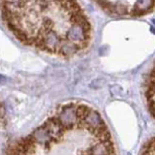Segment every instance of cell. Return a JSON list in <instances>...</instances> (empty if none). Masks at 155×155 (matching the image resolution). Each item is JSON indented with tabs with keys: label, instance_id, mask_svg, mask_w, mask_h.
Wrapping results in <instances>:
<instances>
[{
	"label": "cell",
	"instance_id": "1",
	"mask_svg": "<svg viewBox=\"0 0 155 155\" xmlns=\"http://www.w3.org/2000/svg\"><path fill=\"white\" fill-rule=\"evenodd\" d=\"M0 9L10 31L22 43L59 54L64 43L85 49L89 21L76 0H0Z\"/></svg>",
	"mask_w": 155,
	"mask_h": 155
},
{
	"label": "cell",
	"instance_id": "2",
	"mask_svg": "<svg viewBox=\"0 0 155 155\" xmlns=\"http://www.w3.org/2000/svg\"><path fill=\"white\" fill-rule=\"evenodd\" d=\"M76 110H77V104H68L64 106L59 112L56 118L60 124L65 128V130H69L72 129L74 126L78 125V119L77 114H76Z\"/></svg>",
	"mask_w": 155,
	"mask_h": 155
},
{
	"label": "cell",
	"instance_id": "3",
	"mask_svg": "<svg viewBox=\"0 0 155 155\" xmlns=\"http://www.w3.org/2000/svg\"><path fill=\"white\" fill-rule=\"evenodd\" d=\"M80 125H83L86 129L92 131V132H96L99 129L106 127L104 122L101 117V115L94 110H89V113L87 114Z\"/></svg>",
	"mask_w": 155,
	"mask_h": 155
},
{
	"label": "cell",
	"instance_id": "4",
	"mask_svg": "<svg viewBox=\"0 0 155 155\" xmlns=\"http://www.w3.org/2000/svg\"><path fill=\"white\" fill-rule=\"evenodd\" d=\"M44 127L48 130V132L52 136L54 141H57V140L62 138L64 131H65V128L60 124V122L58 121L56 117L47 120L45 124H44Z\"/></svg>",
	"mask_w": 155,
	"mask_h": 155
},
{
	"label": "cell",
	"instance_id": "5",
	"mask_svg": "<svg viewBox=\"0 0 155 155\" xmlns=\"http://www.w3.org/2000/svg\"><path fill=\"white\" fill-rule=\"evenodd\" d=\"M31 136L33 137V139L35 140V142H36L37 144L43 145V146H45V147H49V146L51 145V143L54 142L52 136L50 135L48 130H47L44 126L43 127L37 128Z\"/></svg>",
	"mask_w": 155,
	"mask_h": 155
},
{
	"label": "cell",
	"instance_id": "6",
	"mask_svg": "<svg viewBox=\"0 0 155 155\" xmlns=\"http://www.w3.org/2000/svg\"><path fill=\"white\" fill-rule=\"evenodd\" d=\"M86 155H116L115 151H110L107 149L104 143H98V144L92 145L88 149Z\"/></svg>",
	"mask_w": 155,
	"mask_h": 155
},
{
	"label": "cell",
	"instance_id": "7",
	"mask_svg": "<svg viewBox=\"0 0 155 155\" xmlns=\"http://www.w3.org/2000/svg\"><path fill=\"white\" fill-rule=\"evenodd\" d=\"M91 110L85 104H77V110H76V114H77V119H78V126H79L84 118L86 117L87 114L89 113V110Z\"/></svg>",
	"mask_w": 155,
	"mask_h": 155
},
{
	"label": "cell",
	"instance_id": "8",
	"mask_svg": "<svg viewBox=\"0 0 155 155\" xmlns=\"http://www.w3.org/2000/svg\"><path fill=\"white\" fill-rule=\"evenodd\" d=\"M150 110H151L152 115H153V116H154V118H155V104H150Z\"/></svg>",
	"mask_w": 155,
	"mask_h": 155
},
{
	"label": "cell",
	"instance_id": "9",
	"mask_svg": "<svg viewBox=\"0 0 155 155\" xmlns=\"http://www.w3.org/2000/svg\"><path fill=\"white\" fill-rule=\"evenodd\" d=\"M126 155H131V154H130V153H128V154H126Z\"/></svg>",
	"mask_w": 155,
	"mask_h": 155
}]
</instances>
